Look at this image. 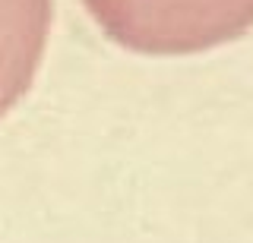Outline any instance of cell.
<instances>
[{
    "instance_id": "2",
    "label": "cell",
    "mask_w": 253,
    "mask_h": 243,
    "mask_svg": "<svg viewBox=\"0 0 253 243\" xmlns=\"http://www.w3.org/2000/svg\"><path fill=\"white\" fill-rule=\"evenodd\" d=\"M47 26L51 0H0V114L29 89Z\"/></svg>"
},
{
    "instance_id": "1",
    "label": "cell",
    "mask_w": 253,
    "mask_h": 243,
    "mask_svg": "<svg viewBox=\"0 0 253 243\" xmlns=\"http://www.w3.org/2000/svg\"><path fill=\"white\" fill-rule=\"evenodd\" d=\"M114 41L142 54H190L247 32L253 0H83Z\"/></svg>"
}]
</instances>
